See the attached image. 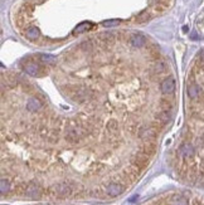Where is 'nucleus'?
<instances>
[{"mask_svg":"<svg viewBox=\"0 0 204 205\" xmlns=\"http://www.w3.org/2000/svg\"><path fill=\"white\" fill-rule=\"evenodd\" d=\"M187 96L188 121L178 147V167L190 183L204 184V49L192 67Z\"/></svg>","mask_w":204,"mask_h":205,"instance_id":"f257e3e1","label":"nucleus"},{"mask_svg":"<svg viewBox=\"0 0 204 205\" xmlns=\"http://www.w3.org/2000/svg\"><path fill=\"white\" fill-rule=\"evenodd\" d=\"M51 190L58 198H67V196H70L72 194L73 188H72V185L70 183H58Z\"/></svg>","mask_w":204,"mask_h":205,"instance_id":"f03ea898","label":"nucleus"},{"mask_svg":"<svg viewBox=\"0 0 204 205\" xmlns=\"http://www.w3.org/2000/svg\"><path fill=\"white\" fill-rule=\"evenodd\" d=\"M124 190H125V186L121 183H119V181H111L106 186V194L111 198L121 195L124 193Z\"/></svg>","mask_w":204,"mask_h":205,"instance_id":"7ed1b4c3","label":"nucleus"},{"mask_svg":"<svg viewBox=\"0 0 204 205\" xmlns=\"http://www.w3.org/2000/svg\"><path fill=\"white\" fill-rule=\"evenodd\" d=\"M160 89H161V93L166 95V96L174 93V91H175V81H174V78L173 77L165 78L160 83Z\"/></svg>","mask_w":204,"mask_h":205,"instance_id":"20e7f679","label":"nucleus"},{"mask_svg":"<svg viewBox=\"0 0 204 205\" xmlns=\"http://www.w3.org/2000/svg\"><path fill=\"white\" fill-rule=\"evenodd\" d=\"M129 43H130L131 47L139 49V48H144V47H145L146 43H147V40H146V38H145L144 35H141V34H132V35L130 37V39H129Z\"/></svg>","mask_w":204,"mask_h":205,"instance_id":"39448f33","label":"nucleus"},{"mask_svg":"<svg viewBox=\"0 0 204 205\" xmlns=\"http://www.w3.org/2000/svg\"><path fill=\"white\" fill-rule=\"evenodd\" d=\"M25 107H27V109H28L29 112L35 113V112H38V111L42 109L43 103H42V101H40L39 98H37V97H30V98H28Z\"/></svg>","mask_w":204,"mask_h":205,"instance_id":"423d86ee","label":"nucleus"},{"mask_svg":"<svg viewBox=\"0 0 204 205\" xmlns=\"http://www.w3.org/2000/svg\"><path fill=\"white\" fill-rule=\"evenodd\" d=\"M25 72H27V74L34 77V76H37L38 72H39V65L35 64V63H29V64L25 65Z\"/></svg>","mask_w":204,"mask_h":205,"instance_id":"0eeeda50","label":"nucleus"},{"mask_svg":"<svg viewBox=\"0 0 204 205\" xmlns=\"http://www.w3.org/2000/svg\"><path fill=\"white\" fill-rule=\"evenodd\" d=\"M11 189V185H10V181L5 177H2V181H0V190H2V194L5 195L7 193H9Z\"/></svg>","mask_w":204,"mask_h":205,"instance_id":"6e6552de","label":"nucleus"},{"mask_svg":"<svg viewBox=\"0 0 204 205\" xmlns=\"http://www.w3.org/2000/svg\"><path fill=\"white\" fill-rule=\"evenodd\" d=\"M39 35H40V33H39V29H38L37 27H30V28L27 30V38L30 39V40L38 39Z\"/></svg>","mask_w":204,"mask_h":205,"instance_id":"1a4fd4ad","label":"nucleus"},{"mask_svg":"<svg viewBox=\"0 0 204 205\" xmlns=\"http://www.w3.org/2000/svg\"><path fill=\"white\" fill-rule=\"evenodd\" d=\"M166 69V63L164 60H157L155 64H154V71L156 73H161Z\"/></svg>","mask_w":204,"mask_h":205,"instance_id":"9d476101","label":"nucleus"},{"mask_svg":"<svg viewBox=\"0 0 204 205\" xmlns=\"http://www.w3.org/2000/svg\"><path fill=\"white\" fill-rule=\"evenodd\" d=\"M91 28V23H81V24L73 30V33H76V34H79V33H83V32H86V30H88Z\"/></svg>","mask_w":204,"mask_h":205,"instance_id":"9b49d317","label":"nucleus"},{"mask_svg":"<svg viewBox=\"0 0 204 205\" xmlns=\"http://www.w3.org/2000/svg\"><path fill=\"white\" fill-rule=\"evenodd\" d=\"M40 60L43 63H47V64H52L56 62V58L53 56H48V54H42L40 56Z\"/></svg>","mask_w":204,"mask_h":205,"instance_id":"f8f14e48","label":"nucleus"},{"mask_svg":"<svg viewBox=\"0 0 204 205\" xmlns=\"http://www.w3.org/2000/svg\"><path fill=\"white\" fill-rule=\"evenodd\" d=\"M119 24H120V20H107V21H103L105 27H117Z\"/></svg>","mask_w":204,"mask_h":205,"instance_id":"ddd939ff","label":"nucleus"}]
</instances>
